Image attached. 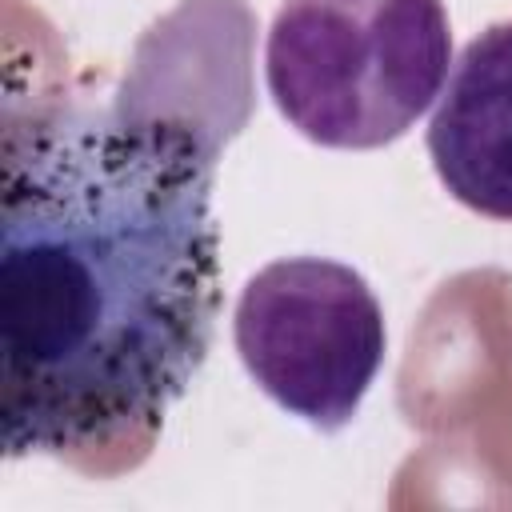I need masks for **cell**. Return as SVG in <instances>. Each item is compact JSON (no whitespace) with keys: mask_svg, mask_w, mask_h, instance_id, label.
<instances>
[{"mask_svg":"<svg viewBox=\"0 0 512 512\" xmlns=\"http://www.w3.org/2000/svg\"><path fill=\"white\" fill-rule=\"evenodd\" d=\"M232 132L116 96L8 108L0 140V436L76 456L152 436L220 308L212 180Z\"/></svg>","mask_w":512,"mask_h":512,"instance_id":"6da1fadb","label":"cell"},{"mask_svg":"<svg viewBox=\"0 0 512 512\" xmlns=\"http://www.w3.org/2000/svg\"><path fill=\"white\" fill-rule=\"evenodd\" d=\"M452 32L440 0H284L264 48L280 116L324 148H384L440 96Z\"/></svg>","mask_w":512,"mask_h":512,"instance_id":"7a4b0ae2","label":"cell"},{"mask_svg":"<svg viewBox=\"0 0 512 512\" xmlns=\"http://www.w3.org/2000/svg\"><path fill=\"white\" fill-rule=\"evenodd\" d=\"M236 352L256 388L320 432L344 428L384 364V312L340 260L264 264L236 300Z\"/></svg>","mask_w":512,"mask_h":512,"instance_id":"3957f363","label":"cell"},{"mask_svg":"<svg viewBox=\"0 0 512 512\" xmlns=\"http://www.w3.org/2000/svg\"><path fill=\"white\" fill-rule=\"evenodd\" d=\"M428 156L452 200L512 220V20L460 52L428 124Z\"/></svg>","mask_w":512,"mask_h":512,"instance_id":"277c9868","label":"cell"}]
</instances>
